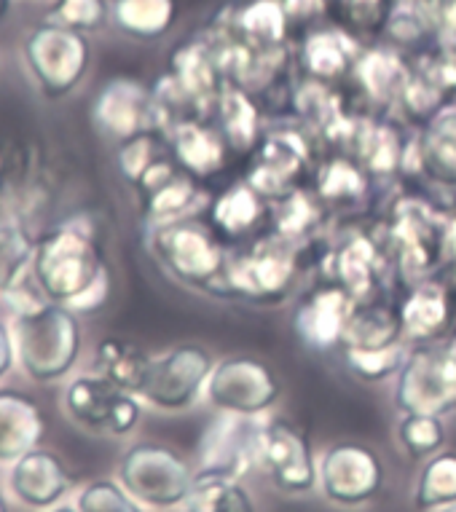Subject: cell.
I'll list each match as a JSON object with an SVG mask.
<instances>
[{
  "mask_svg": "<svg viewBox=\"0 0 456 512\" xmlns=\"http://www.w3.org/2000/svg\"><path fill=\"white\" fill-rule=\"evenodd\" d=\"M43 512H78V507H70V504H57V507H51V510Z\"/></svg>",
  "mask_w": 456,
  "mask_h": 512,
  "instance_id": "obj_50",
  "label": "cell"
},
{
  "mask_svg": "<svg viewBox=\"0 0 456 512\" xmlns=\"http://www.w3.org/2000/svg\"><path fill=\"white\" fill-rule=\"evenodd\" d=\"M349 38H344L336 30H320L306 38L304 62L314 76L336 78L341 76L352 62V46Z\"/></svg>",
  "mask_w": 456,
  "mask_h": 512,
  "instance_id": "obj_32",
  "label": "cell"
},
{
  "mask_svg": "<svg viewBox=\"0 0 456 512\" xmlns=\"http://www.w3.org/2000/svg\"><path fill=\"white\" fill-rule=\"evenodd\" d=\"M161 159V151H159V137H156V129L151 132H143V135L132 137V140H124L119 145V169L121 175L127 177L129 183L137 185V180L151 169V164Z\"/></svg>",
  "mask_w": 456,
  "mask_h": 512,
  "instance_id": "obj_39",
  "label": "cell"
},
{
  "mask_svg": "<svg viewBox=\"0 0 456 512\" xmlns=\"http://www.w3.org/2000/svg\"><path fill=\"white\" fill-rule=\"evenodd\" d=\"M344 360L357 378L376 384L400 373L408 360V349L400 341L387 346H344Z\"/></svg>",
  "mask_w": 456,
  "mask_h": 512,
  "instance_id": "obj_31",
  "label": "cell"
},
{
  "mask_svg": "<svg viewBox=\"0 0 456 512\" xmlns=\"http://www.w3.org/2000/svg\"><path fill=\"white\" fill-rule=\"evenodd\" d=\"M395 403L403 413L440 416L456 405V341H424L408 352L395 387Z\"/></svg>",
  "mask_w": 456,
  "mask_h": 512,
  "instance_id": "obj_6",
  "label": "cell"
},
{
  "mask_svg": "<svg viewBox=\"0 0 456 512\" xmlns=\"http://www.w3.org/2000/svg\"><path fill=\"white\" fill-rule=\"evenodd\" d=\"M17 368L35 384H57L68 378L84 352L81 314L68 306L43 301L11 322Z\"/></svg>",
  "mask_w": 456,
  "mask_h": 512,
  "instance_id": "obj_2",
  "label": "cell"
},
{
  "mask_svg": "<svg viewBox=\"0 0 456 512\" xmlns=\"http://www.w3.org/2000/svg\"><path fill=\"white\" fill-rule=\"evenodd\" d=\"M298 164H301V153L296 148H288L282 140H271L263 151V164L255 169L258 175H253L250 185L258 188L261 194H271L279 185H285L288 177L296 175Z\"/></svg>",
  "mask_w": 456,
  "mask_h": 512,
  "instance_id": "obj_38",
  "label": "cell"
},
{
  "mask_svg": "<svg viewBox=\"0 0 456 512\" xmlns=\"http://www.w3.org/2000/svg\"><path fill=\"white\" fill-rule=\"evenodd\" d=\"M325 499L341 507H357L376 499L384 486V462L363 443L330 445L317 462Z\"/></svg>",
  "mask_w": 456,
  "mask_h": 512,
  "instance_id": "obj_11",
  "label": "cell"
},
{
  "mask_svg": "<svg viewBox=\"0 0 456 512\" xmlns=\"http://www.w3.org/2000/svg\"><path fill=\"white\" fill-rule=\"evenodd\" d=\"M288 22H312L325 14V0H282Z\"/></svg>",
  "mask_w": 456,
  "mask_h": 512,
  "instance_id": "obj_47",
  "label": "cell"
},
{
  "mask_svg": "<svg viewBox=\"0 0 456 512\" xmlns=\"http://www.w3.org/2000/svg\"><path fill=\"white\" fill-rule=\"evenodd\" d=\"M237 27L261 46H279L285 41L288 14L282 0H255L237 14Z\"/></svg>",
  "mask_w": 456,
  "mask_h": 512,
  "instance_id": "obj_33",
  "label": "cell"
},
{
  "mask_svg": "<svg viewBox=\"0 0 456 512\" xmlns=\"http://www.w3.org/2000/svg\"><path fill=\"white\" fill-rule=\"evenodd\" d=\"M344 9L360 25H376L387 14V0H344Z\"/></svg>",
  "mask_w": 456,
  "mask_h": 512,
  "instance_id": "obj_44",
  "label": "cell"
},
{
  "mask_svg": "<svg viewBox=\"0 0 456 512\" xmlns=\"http://www.w3.org/2000/svg\"><path fill=\"white\" fill-rule=\"evenodd\" d=\"M92 121L110 140H132L156 129L153 89L137 78H110L92 102Z\"/></svg>",
  "mask_w": 456,
  "mask_h": 512,
  "instance_id": "obj_13",
  "label": "cell"
},
{
  "mask_svg": "<svg viewBox=\"0 0 456 512\" xmlns=\"http://www.w3.org/2000/svg\"><path fill=\"white\" fill-rule=\"evenodd\" d=\"M397 437L408 454L432 456L446 443V427L435 413H406L397 427Z\"/></svg>",
  "mask_w": 456,
  "mask_h": 512,
  "instance_id": "obj_36",
  "label": "cell"
},
{
  "mask_svg": "<svg viewBox=\"0 0 456 512\" xmlns=\"http://www.w3.org/2000/svg\"><path fill=\"white\" fill-rule=\"evenodd\" d=\"M261 470L282 494H309L320 486V467L309 437L290 421H269L261 435Z\"/></svg>",
  "mask_w": 456,
  "mask_h": 512,
  "instance_id": "obj_12",
  "label": "cell"
},
{
  "mask_svg": "<svg viewBox=\"0 0 456 512\" xmlns=\"http://www.w3.org/2000/svg\"><path fill=\"white\" fill-rule=\"evenodd\" d=\"M110 3L108 0H51L46 11V22L70 27L78 33H100L108 25Z\"/></svg>",
  "mask_w": 456,
  "mask_h": 512,
  "instance_id": "obj_35",
  "label": "cell"
},
{
  "mask_svg": "<svg viewBox=\"0 0 456 512\" xmlns=\"http://www.w3.org/2000/svg\"><path fill=\"white\" fill-rule=\"evenodd\" d=\"M261 435L263 427L250 416L218 413V419H212L199 437L196 472L220 478H245L247 472L261 467Z\"/></svg>",
  "mask_w": 456,
  "mask_h": 512,
  "instance_id": "obj_10",
  "label": "cell"
},
{
  "mask_svg": "<svg viewBox=\"0 0 456 512\" xmlns=\"http://www.w3.org/2000/svg\"><path fill=\"white\" fill-rule=\"evenodd\" d=\"M215 59L210 57V51L204 43H183L175 54H172V81L183 89L188 100L202 102L207 100V94L215 89Z\"/></svg>",
  "mask_w": 456,
  "mask_h": 512,
  "instance_id": "obj_25",
  "label": "cell"
},
{
  "mask_svg": "<svg viewBox=\"0 0 456 512\" xmlns=\"http://www.w3.org/2000/svg\"><path fill=\"white\" fill-rule=\"evenodd\" d=\"M293 271H296V263L285 247L263 244L228 269L226 285L231 287V293L245 295V298L274 301L288 293Z\"/></svg>",
  "mask_w": 456,
  "mask_h": 512,
  "instance_id": "obj_15",
  "label": "cell"
},
{
  "mask_svg": "<svg viewBox=\"0 0 456 512\" xmlns=\"http://www.w3.org/2000/svg\"><path fill=\"white\" fill-rule=\"evenodd\" d=\"M365 188V177L360 169L352 167L349 161L338 159L322 169L320 175V194L325 199H349V196H360Z\"/></svg>",
  "mask_w": 456,
  "mask_h": 512,
  "instance_id": "obj_41",
  "label": "cell"
},
{
  "mask_svg": "<svg viewBox=\"0 0 456 512\" xmlns=\"http://www.w3.org/2000/svg\"><path fill=\"white\" fill-rule=\"evenodd\" d=\"M172 148L188 175H210L223 164L220 135L196 121H178L172 126Z\"/></svg>",
  "mask_w": 456,
  "mask_h": 512,
  "instance_id": "obj_21",
  "label": "cell"
},
{
  "mask_svg": "<svg viewBox=\"0 0 456 512\" xmlns=\"http://www.w3.org/2000/svg\"><path fill=\"white\" fill-rule=\"evenodd\" d=\"M215 360L199 344H178L159 357H151L145 370L140 400L159 411H188L207 392Z\"/></svg>",
  "mask_w": 456,
  "mask_h": 512,
  "instance_id": "obj_7",
  "label": "cell"
},
{
  "mask_svg": "<svg viewBox=\"0 0 456 512\" xmlns=\"http://www.w3.org/2000/svg\"><path fill=\"white\" fill-rule=\"evenodd\" d=\"M143 210L145 218L151 220L153 226L167 223V220L186 218V212L196 204L194 180L183 169H175L167 180H161L159 185H153L148 191H143Z\"/></svg>",
  "mask_w": 456,
  "mask_h": 512,
  "instance_id": "obj_24",
  "label": "cell"
},
{
  "mask_svg": "<svg viewBox=\"0 0 456 512\" xmlns=\"http://www.w3.org/2000/svg\"><path fill=\"white\" fill-rule=\"evenodd\" d=\"M357 76L363 81L365 92L376 100H395L397 94H406L411 73L403 62L389 51H371L357 62Z\"/></svg>",
  "mask_w": 456,
  "mask_h": 512,
  "instance_id": "obj_29",
  "label": "cell"
},
{
  "mask_svg": "<svg viewBox=\"0 0 456 512\" xmlns=\"http://www.w3.org/2000/svg\"><path fill=\"white\" fill-rule=\"evenodd\" d=\"M430 19L446 35L448 43H456V0H432Z\"/></svg>",
  "mask_w": 456,
  "mask_h": 512,
  "instance_id": "obj_45",
  "label": "cell"
},
{
  "mask_svg": "<svg viewBox=\"0 0 456 512\" xmlns=\"http://www.w3.org/2000/svg\"><path fill=\"white\" fill-rule=\"evenodd\" d=\"M186 512H255V502L237 478L199 475L186 499Z\"/></svg>",
  "mask_w": 456,
  "mask_h": 512,
  "instance_id": "obj_23",
  "label": "cell"
},
{
  "mask_svg": "<svg viewBox=\"0 0 456 512\" xmlns=\"http://www.w3.org/2000/svg\"><path fill=\"white\" fill-rule=\"evenodd\" d=\"M35 236L19 220L0 223V295L25 285L33 274Z\"/></svg>",
  "mask_w": 456,
  "mask_h": 512,
  "instance_id": "obj_22",
  "label": "cell"
},
{
  "mask_svg": "<svg viewBox=\"0 0 456 512\" xmlns=\"http://www.w3.org/2000/svg\"><path fill=\"white\" fill-rule=\"evenodd\" d=\"M312 220L314 212L312 207H309V202L301 199V196H293L288 202V212L279 215V231H285V234H298V231H306Z\"/></svg>",
  "mask_w": 456,
  "mask_h": 512,
  "instance_id": "obj_43",
  "label": "cell"
},
{
  "mask_svg": "<svg viewBox=\"0 0 456 512\" xmlns=\"http://www.w3.org/2000/svg\"><path fill=\"white\" fill-rule=\"evenodd\" d=\"M62 405L68 419L92 435L127 437L143 416V400L100 373L73 378L65 387Z\"/></svg>",
  "mask_w": 456,
  "mask_h": 512,
  "instance_id": "obj_8",
  "label": "cell"
},
{
  "mask_svg": "<svg viewBox=\"0 0 456 512\" xmlns=\"http://www.w3.org/2000/svg\"><path fill=\"white\" fill-rule=\"evenodd\" d=\"M403 322L384 306H355L344 346H387L400 341Z\"/></svg>",
  "mask_w": 456,
  "mask_h": 512,
  "instance_id": "obj_30",
  "label": "cell"
},
{
  "mask_svg": "<svg viewBox=\"0 0 456 512\" xmlns=\"http://www.w3.org/2000/svg\"><path fill=\"white\" fill-rule=\"evenodd\" d=\"M22 59L46 100H65L84 84L92 68V43L86 33L43 22L22 38Z\"/></svg>",
  "mask_w": 456,
  "mask_h": 512,
  "instance_id": "obj_3",
  "label": "cell"
},
{
  "mask_svg": "<svg viewBox=\"0 0 456 512\" xmlns=\"http://www.w3.org/2000/svg\"><path fill=\"white\" fill-rule=\"evenodd\" d=\"M0 512H11L9 510V499H6V494L0 491Z\"/></svg>",
  "mask_w": 456,
  "mask_h": 512,
  "instance_id": "obj_51",
  "label": "cell"
},
{
  "mask_svg": "<svg viewBox=\"0 0 456 512\" xmlns=\"http://www.w3.org/2000/svg\"><path fill=\"white\" fill-rule=\"evenodd\" d=\"M17 365V346H14V330L9 322L0 319V384L9 378V373Z\"/></svg>",
  "mask_w": 456,
  "mask_h": 512,
  "instance_id": "obj_46",
  "label": "cell"
},
{
  "mask_svg": "<svg viewBox=\"0 0 456 512\" xmlns=\"http://www.w3.org/2000/svg\"><path fill=\"white\" fill-rule=\"evenodd\" d=\"M347 287H322L306 298L296 311V330L301 341L314 349H333L344 344L355 303Z\"/></svg>",
  "mask_w": 456,
  "mask_h": 512,
  "instance_id": "obj_16",
  "label": "cell"
},
{
  "mask_svg": "<svg viewBox=\"0 0 456 512\" xmlns=\"http://www.w3.org/2000/svg\"><path fill=\"white\" fill-rule=\"evenodd\" d=\"M148 362L151 357L140 346L124 341V338H102L94 349V373H100L132 395H140Z\"/></svg>",
  "mask_w": 456,
  "mask_h": 512,
  "instance_id": "obj_19",
  "label": "cell"
},
{
  "mask_svg": "<svg viewBox=\"0 0 456 512\" xmlns=\"http://www.w3.org/2000/svg\"><path fill=\"white\" fill-rule=\"evenodd\" d=\"M223 108V129L234 145H250L255 137L253 102L242 92H226L220 100Z\"/></svg>",
  "mask_w": 456,
  "mask_h": 512,
  "instance_id": "obj_40",
  "label": "cell"
},
{
  "mask_svg": "<svg viewBox=\"0 0 456 512\" xmlns=\"http://www.w3.org/2000/svg\"><path fill=\"white\" fill-rule=\"evenodd\" d=\"M11 6H14V0H0V19L9 17Z\"/></svg>",
  "mask_w": 456,
  "mask_h": 512,
  "instance_id": "obj_49",
  "label": "cell"
},
{
  "mask_svg": "<svg viewBox=\"0 0 456 512\" xmlns=\"http://www.w3.org/2000/svg\"><path fill=\"white\" fill-rule=\"evenodd\" d=\"M440 512H456V502L451 504V507H446V510H440Z\"/></svg>",
  "mask_w": 456,
  "mask_h": 512,
  "instance_id": "obj_53",
  "label": "cell"
},
{
  "mask_svg": "<svg viewBox=\"0 0 456 512\" xmlns=\"http://www.w3.org/2000/svg\"><path fill=\"white\" fill-rule=\"evenodd\" d=\"M3 194H6V164L0 159V199H3Z\"/></svg>",
  "mask_w": 456,
  "mask_h": 512,
  "instance_id": "obj_48",
  "label": "cell"
},
{
  "mask_svg": "<svg viewBox=\"0 0 456 512\" xmlns=\"http://www.w3.org/2000/svg\"><path fill=\"white\" fill-rule=\"evenodd\" d=\"M78 512H145L143 504L121 486L119 480H92L81 488Z\"/></svg>",
  "mask_w": 456,
  "mask_h": 512,
  "instance_id": "obj_37",
  "label": "cell"
},
{
  "mask_svg": "<svg viewBox=\"0 0 456 512\" xmlns=\"http://www.w3.org/2000/svg\"><path fill=\"white\" fill-rule=\"evenodd\" d=\"M261 191L253 185H231L212 207L215 226L228 236H242L261 220Z\"/></svg>",
  "mask_w": 456,
  "mask_h": 512,
  "instance_id": "obj_28",
  "label": "cell"
},
{
  "mask_svg": "<svg viewBox=\"0 0 456 512\" xmlns=\"http://www.w3.org/2000/svg\"><path fill=\"white\" fill-rule=\"evenodd\" d=\"M9 488L17 502H22L30 510H51L65 499L73 478L60 456L46 448H35L25 454L19 462L11 464Z\"/></svg>",
  "mask_w": 456,
  "mask_h": 512,
  "instance_id": "obj_14",
  "label": "cell"
},
{
  "mask_svg": "<svg viewBox=\"0 0 456 512\" xmlns=\"http://www.w3.org/2000/svg\"><path fill=\"white\" fill-rule=\"evenodd\" d=\"M282 395L277 373L263 360L237 354L215 362L207 381V400L218 413H237V416H261L277 403Z\"/></svg>",
  "mask_w": 456,
  "mask_h": 512,
  "instance_id": "obj_9",
  "label": "cell"
},
{
  "mask_svg": "<svg viewBox=\"0 0 456 512\" xmlns=\"http://www.w3.org/2000/svg\"><path fill=\"white\" fill-rule=\"evenodd\" d=\"M46 416L33 397L19 389H0V464H14L41 448Z\"/></svg>",
  "mask_w": 456,
  "mask_h": 512,
  "instance_id": "obj_17",
  "label": "cell"
},
{
  "mask_svg": "<svg viewBox=\"0 0 456 512\" xmlns=\"http://www.w3.org/2000/svg\"><path fill=\"white\" fill-rule=\"evenodd\" d=\"M448 319V295L438 282H422L414 287L400 311L403 333L419 344L432 341L440 330L446 328Z\"/></svg>",
  "mask_w": 456,
  "mask_h": 512,
  "instance_id": "obj_20",
  "label": "cell"
},
{
  "mask_svg": "<svg viewBox=\"0 0 456 512\" xmlns=\"http://www.w3.org/2000/svg\"><path fill=\"white\" fill-rule=\"evenodd\" d=\"M178 17L175 0H113L110 19L116 30L135 41H159Z\"/></svg>",
  "mask_w": 456,
  "mask_h": 512,
  "instance_id": "obj_18",
  "label": "cell"
},
{
  "mask_svg": "<svg viewBox=\"0 0 456 512\" xmlns=\"http://www.w3.org/2000/svg\"><path fill=\"white\" fill-rule=\"evenodd\" d=\"M414 502L424 512H440L456 502V454H432L416 480Z\"/></svg>",
  "mask_w": 456,
  "mask_h": 512,
  "instance_id": "obj_27",
  "label": "cell"
},
{
  "mask_svg": "<svg viewBox=\"0 0 456 512\" xmlns=\"http://www.w3.org/2000/svg\"><path fill=\"white\" fill-rule=\"evenodd\" d=\"M336 266L344 287L355 298H360V295H365L373 287V277H376V271H373L376 269V250H373V244L365 236L355 234L338 250Z\"/></svg>",
  "mask_w": 456,
  "mask_h": 512,
  "instance_id": "obj_34",
  "label": "cell"
},
{
  "mask_svg": "<svg viewBox=\"0 0 456 512\" xmlns=\"http://www.w3.org/2000/svg\"><path fill=\"white\" fill-rule=\"evenodd\" d=\"M422 159L435 180L456 185V108L435 116L422 140Z\"/></svg>",
  "mask_w": 456,
  "mask_h": 512,
  "instance_id": "obj_26",
  "label": "cell"
},
{
  "mask_svg": "<svg viewBox=\"0 0 456 512\" xmlns=\"http://www.w3.org/2000/svg\"><path fill=\"white\" fill-rule=\"evenodd\" d=\"M33 274L51 303L76 314L100 311L113 290L100 236L84 215H73L35 236Z\"/></svg>",
  "mask_w": 456,
  "mask_h": 512,
  "instance_id": "obj_1",
  "label": "cell"
},
{
  "mask_svg": "<svg viewBox=\"0 0 456 512\" xmlns=\"http://www.w3.org/2000/svg\"><path fill=\"white\" fill-rule=\"evenodd\" d=\"M148 244L161 269L183 285L207 287L226 266L223 247L199 220L178 218L159 223L153 226Z\"/></svg>",
  "mask_w": 456,
  "mask_h": 512,
  "instance_id": "obj_5",
  "label": "cell"
},
{
  "mask_svg": "<svg viewBox=\"0 0 456 512\" xmlns=\"http://www.w3.org/2000/svg\"><path fill=\"white\" fill-rule=\"evenodd\" d=\"M448 239H451V244H454V252H456V226L451 228V236H448Z\"/></svg>",
  "mask_w": 456,
  "mask_h": 512,
  "instance_id": "obj_52",
  "label": "cell"
},
{
  "mask_svg": "<svg viewBox=\"0 0 456 512\" xmlns=\"http://www.w3.org/2000/svg\"><path fill=\"white\" fill-rule=\"evenodd\" d=\"M196 472L172 448L161 443H135L119 462V483L143 507L172 510L186 504Z\"/></svg>",
  "mask_w": 456,
  "mask_h": 512,
  "instance_id": "obj_4",
  "label": "cell"
},
{
  "mask_svg": "<svg viewBox=\"0 0 456 512\" xmlns=\"http://www.w3.org/2000/svg\"><path fill=\"white\" fill-rule=\"evenodd\" d=\"M430 25V17L422 14L416 3H397L387 19V30L397 41H416L422 38L424 30Z\"/></svg>",
  "mask_w": 456,
  "mask_h": 512,
  "instance_id": "obj_42",
  "label": "cell"
}]
</instances>
